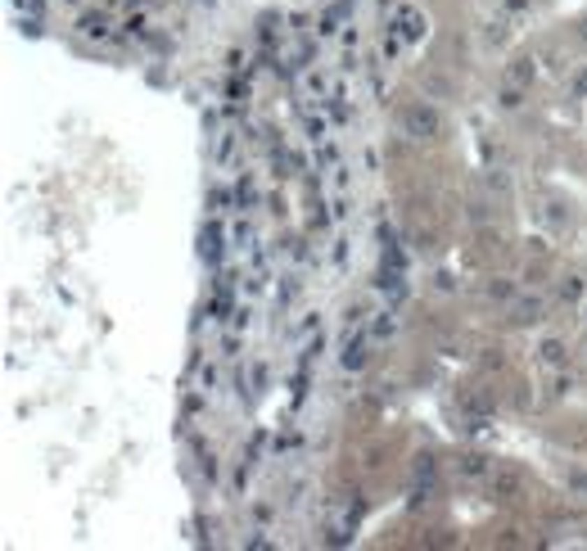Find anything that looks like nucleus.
Instances as JSON below:
<instances>
[{
    "instance_id": "nucleus-1",
    "label": "nucleus",
    "mask_w": 587,
    "mask_h": 551,
    "mask_svg": "<svg viewBox=\"0 0 587 551\" xmlns=\"http://www.w3.org/2000/svg\"><path fill=\"white\" fill-rule=\"evenodd\" d=\"M402 127H407L411 136H434V131H438V113H434V109H420V104H416V109H407Z\"/></svg>"
},
{
    "instance_id": "nucleus-2",
    "label": "nucleus",
    "mask_w": 587,
    "mask_h": 551,
    "mask_svg": "<svg viewBox=\"0 0 587 551\" xmlns=\"http://www.w3.org/2000/svg\"><path fill=\"white\" fill-rule=\"evenodd\" d=\"M398 32H402V36H411V41H416V36H425V18H420V14H411V9H407V14L398 18Z\"/></svg>"
},
{
    "instance_id": "nucleus-3",
    "label": "nucleus",
    "mask_w": 587,
    "mask_h": 551,
    "mask_svg": "<svg viewBox=\"0 0 587 551\" xmlns=\"http://www.w3.org/2000/svg\"><path fill=\"white\" fill-rule=\"evenodd\" d=\"M542 362H551V366L565 362V344H560V339H547V344H542Z\"/></svg>"
},
{
    "instance_id": "nucleus-4",
    "label": "nucleus",
    "mask_w": 587,
    "mask_h": 551,
    "mask_svg": "<svg viewBox=\"0 0 587 551\" xmlns=\"http://www.w3.org/2000/svg\"><path fill=\"white\" fill-rule=\"evenodd\" d=\"M82 32H86V36H104V18H100V14L82 18Z\"/></svg>"
},
{
    "instance_id": "nucleus-5",
    "label": "nucleus",
    "mask_w": 587,
    "mask_h": 551,
    "mask_svg": "<svg viewBox=\"0 0 587 551\" xmlns=\"http://www.w3.org/2000/svg\"><path fill=\"white\" fill-rule=\"evenodd\" d=\"M537 312H542V303H537V299H528L524 308H519V321H537Z\"/></svg>"
},
{
    "instance_id": "nucleus-6",
    "label": "nucleus",
    "mask_w": 587,
    "mask_h": 551,
    "mask_svg": "<svg viewBox=\"0 0 587 551\" xmlns=\"http://www.w3.org/2000/svg\"><path fill=\"white\" fill-rule=\"evenodd\" d=\"M524 77H533V63H528V59H519L515 68H511V82H524Z\"/></svg>"
},
{
    "instance_id": "nucleus-7",
    "label": "nucleus",
    "mask_w": 587,
    "mask_h": 551,
    "mask_svg": "<svg viewBox=\"0 0 587 551\" xmlns=\"http://www.w3.org/2000/svg\"><path fill=\"white\" fill-rule=\"evenodd\" d=\"M461 474H484V457H466L461 461Z\"/></svg>"
}]
</instances>
